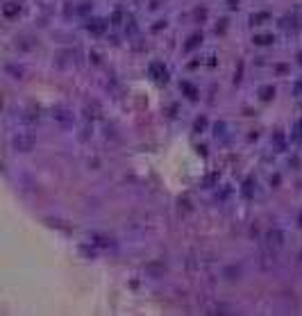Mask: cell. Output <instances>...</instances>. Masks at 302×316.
I'll list each match as a JSON object with an SVG mask.
<instances>
[{"mask_svg": "<svg viewBox=\"0 0 302 316\" xmlns=\"http://www.w3.org/2000/svg\"><path fill=\"white\" fill-rule=\"evenodd\" d=\"M270 41V36H257V43H268Z\"/></svg>", "mask_w": 302, "mask_h": 316, "instance_id": "cell-7", "label": "cell"}, {"mask_svg": "<svg viewBox=\"0 0 302 316\" xmlns=\"http://www.w3.org/2000/svg\"><path fill=\"white\" fill-rule=\"evenodd\" d=\"M5 14H7V16H11V14H18V7H14V5H7V7H5Z\"/></svg>", "mask_w": 302, "mask_h": 316, "instance_id": "cell-3", "label": "cell"}, {"mask_svg": "<svg viewBox=\"0 0 302 316\" xmlns=\"http://www.w3.org/2000/svg\"><path fill=\"white\" fill-rule=\"evenodd\" d=\"M273 94H275V89H273V87H264V89H261V98H264V100H268Z\"/></svg>", "mask_w": 302, "mask_h": 316, "instance_id": "cell-2", "label": "cell"}, {"mask_svg": "<svg viewBox=\"0 0 302 316\" xmlns=\"http://www.w3.org/2000/svg\"><path fill=\"white\" fill-rule=\"evenodd\" d=\"M200 39H202V36H200V34H195V36H191V41H189V43H186V48H193V46H195V43H198V41H200Z\"/></svg>", "mask_w": 302, "mask_h": 316, "instance_id": "cell-4", "label": "cell"}, {"mask_svg": "<svg viewBox=\"0 0 302 316\" xmlns=\"http://www.w3.org/2000/svg\"><path fill=\"white\" fill-rule=\"evenodd\" d=\"M150 71L154 73V78H157V80H166V68H161V64H152Z\"/></svg>", "mask_w": 302, "mask_h": 316, "instance_id": "cell-1", "label": "cell"}, {"mask_svg": "<svg viewBox=\"0 0 302 316\" xmlns=\"http://www.w3.org/2000/svg\"><path fill=\"white\" fill-rule=\"evenodd\" d=\"M205 125H207L205 118H198V121H195V127H198V130H200V127H205Z\"/></svg>", "mask_w": 302, "mask_h": 316, "instance_id": "cell-6", "label": "cell"}, {"mask_svg": "<svg viewBox=\"0 0 302 316\" xmlns=\"http://www.w3.org/2000/svg\"><path fill=\"white\" fill-rule=\"evenodd\" d=\"M295 94H302V80H300V82L295 84Z\"/></svg>", "mask_w": 302, "mask_h": 316, "instance_id": "cell-8", "label": "cell"}, {"mask_svg": "<svg viewBox=\"0 0 302 316\" xmlns=\"http://www.w3.org/2000/svg\"><path fill=\"white\" fill-rule=\"evenodd\" d=\"M89 30H93V32H102L105 25H102V23H96V25H89Z\"/></svg>", "mask_w": 302, "mask_h": 316, "instance_id": "cell-5", "label": "cell"}]
</instances>
